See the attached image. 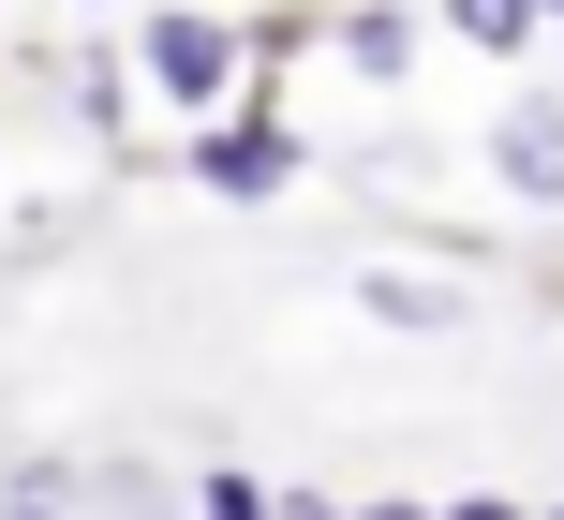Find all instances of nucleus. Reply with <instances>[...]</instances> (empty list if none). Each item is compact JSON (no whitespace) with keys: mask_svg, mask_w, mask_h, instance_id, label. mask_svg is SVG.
Here are the masks:
<instances>
[{"mask_svg":"<svg viewBox=\"0 0 564 520\" xmlns=\"http://www.w3.org/2000/svg\"><path fill=\"white\" fill-rule=\"evenodd\" d=\"M149 89L208 105V89H224V30H208V15H164V30H149Z\"/></svg>","mask_w":564,"mask_h":520,"instance_id":"nucleus-3","label":"nucleus"},{"mask_svg":"<svg viewBox=\"0 0 564 520\" xmlns=\"http://www.w3.org/2000/svg\"><path fill=\"white\" fill-rule=\"evenodd\" d=\"M387 520H416V506H387Z\"/></svg>","mask_w":564,"mask_h":520,"instance_id":"nucleus-8","label":"nucleus"},{"mask_svg":"<svg viewBox=\"0 0 564 520\" xmlns=\"http://www.w3.org/2000/svg\"><path fill=\"white\" fill-rule=\"evenodd\" d=\"M550 15H564V0H550Z\"/></svg>","mask_w":564,"mask_h":520,"instance_id":"nucleus-9","label":"nucleus"},{"mask_svg":"<svg viewBox=\"0 0 564 520\" xmlns=\"http://www.w3.org/2000/svg\"><path fill=\"white\" fill-rule=\"evenodd\" d=\"M460 520H520V506H460Z\"/></svg>","mask_w":564,"mask_h":520,"instance_id":"nucleus-7","label":"nucleus"},{"mask_svg":"<svg viewBox=\"0 0 564 520\" xmlns=\"http://www.w3.org/2000/svg\"><path fill=\"white\" fill-rule=\"evenodd\" d=\"M45 506H59V491H45V476H30V491H15V520H45Z\"/></svg>","mask_w":564,"mask_h":520,"instance_id":"nucleus-6","label":"nucleus"},{"mask_svg":"<svg viewBox=\"0 0 564 520\" xmlns=\"http://www.w3.org/2000/svg\"><path fill=\"white\" fill-rule=\"evenodd\" d=\"M194 506H208V520H268V491H253V476H208Z\"/></svg>","mask_w":564,"mask_h":520,"instance_id":"nucleus-5","label":"nucleus"},{"mask_svg":"<svg viewBox=\"0 0 564 520\" xmlns=\"http://www.w3.org/2000/svg\"><path fill=\"white\" fill-rule=\"evenodd\" d=\"M282 164H297V149H282L268 119H224V134L194 149V178H208V194H282Z\"/></svg>","mask_w":564,"mask_h":520,"instance_id":"nucleus-2","label":"nucleus"},{"mask_svg":"<svg viewBox=\"0 0 564 520\" xmlns=\"http://www.w3.org/2000/svg\"><path fill=\"white\" fill-rule=\"evenodd\" d=\"M446 15H460V45H520V30H535L550 0H446Z\"/></svg>","mask_w":564,"mask_h":520,"instance_id":"nucleus-4","label":"nucleus"},{"mask_svg":"<svg viewBox=\"0 0 564 520\" xmlns=\"http://www.w3.org/2000/svg\"><path fill=\"white\" fill-rule=\"evenodd\" d=\"M490 164H506V194H564V105H506V134H490Z\"/></svg>","mask_w":564,"mask_h":520,"instance_id":"nucleus-1","label":"nucleus"}]
</instances>
